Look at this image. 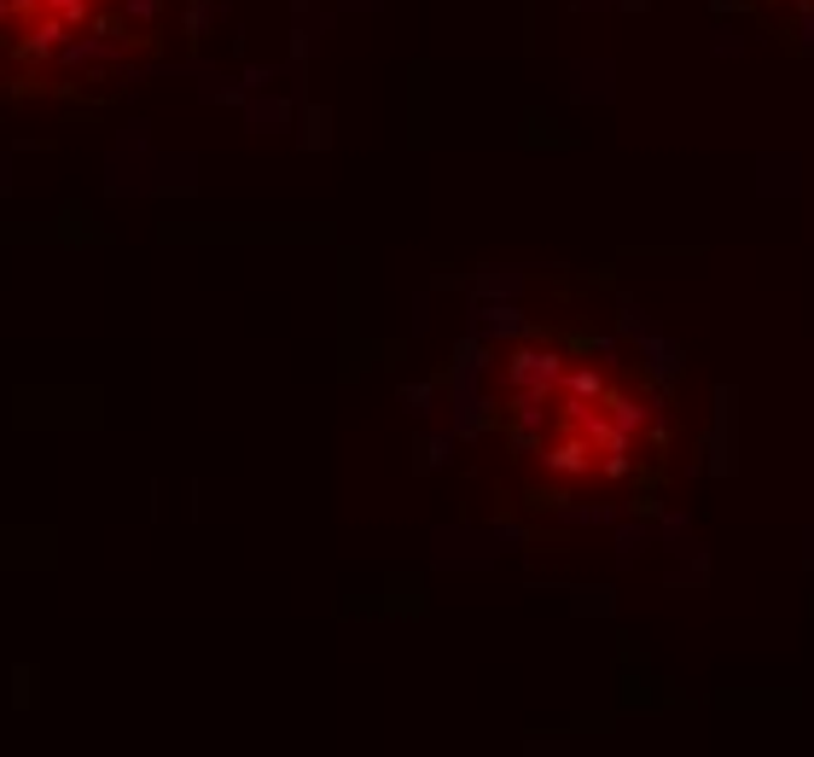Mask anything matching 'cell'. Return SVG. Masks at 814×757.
<instances>
[{
    "instance_id": "1",
    "label": "cell",
    "mask_w": 814,
    "mask_h": 757,
    "mask_svg": "<svg viewBox=\"0 0 814 757\" xmlns=\"http://www.w3.org/2000/svg\"><path fill=\"white\" fill-rule=\"evenodd\" d=\"M483 426L530 508L605 513L646 501L681 443L675 384L629 344L582 327H523L483 374Z\"/></svg>"
},
{
    "instance_id": "2",
    "label": "cell",
    "mask_w": 814,
    "mask_h": 757,
    "mask_svg": "<svg viewBox=\"0 0 814 757\" xmlns=\"http://www.w3.org/2000/svg\"><path fill=\"white\" fill-rule=\"evenodd\" d=\"M151 36L158 0H0V94H99L146 59Z\"/></svg>"
},
{
    "instance_id": "3",
    "label": "cell",
    "mask_w": 814,
    "mask_h": 757,
    "mask_svg": "<svg viewBox=\"0 0 814 757\" xmlns=\"http://www.w3.org/2000/svg\"><path fill=\"white\" fill-rule=\"evenodd\" d=\"M739 7L762 12L779 29H814V0H739Z\"/></svg>"
}]
</instances>
